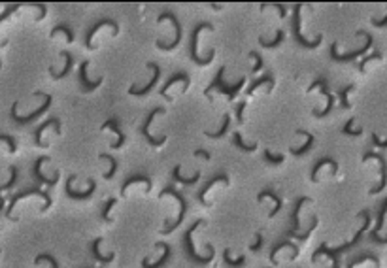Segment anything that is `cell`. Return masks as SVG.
Returning <instances> with one entry per match:
<instances>
[{
  "label": "cell",
  "mask_w": 387,
  "mask_h": 268,
  "mask_svg": "<svg viewBox=\"0 0 387 268\" xmlns=\"http://www.w3.org/2000/svg\"><path fill=\"white\" fill-rule=\"evenodd\" d=\"M223 74H225V68H219V72H217V78L214 80V83L210 85V89H206V94L210 93L211 89H219V91H223V93L227 94L229 99H235V94L238 93V91L242 89V85L246 83V78H240V82L235 83L233 87H229V85H225V83H223Z\"/></svg>",
  "instance_id": "cell-1"
},
{
  "label": "cell",
  "mask_w": 387,
  "mask_h": 268,
  "mask_svg": "<svg viewBox=\"0 0 387 268\" xmlns=\"http://www.w3.org/2000/svg\"><path fill=\"white\" fill-rule=\"evenodd\" d=\"M359 36H364L366 38V44H364L361 49H357V51H352V53H344V55H338L336 53V42L331 46V57L335 59V61H353V59H357L359 55H363V53L369 51V47L372 46V36L369 34V32H363V30H359L357 32Z\"/></svg>",
  "instance_id": "cell-2"
},
{
  "label": "cell",
  "mask_w": 387,
  "mask_h": 268,
  "mask_svg": "<svg viewBox=\"0 0 387 268\" xmlns=\"http://www.w3.org/2000/svg\"><path fill=\"white\" fill-rule=\"evenodd\" d=\"M204 29H210V30H211L214 27H211V25H208V23H200L199 27L195 29L193 36H191V59H193V61H195L197 64H200V66H202V64H208V63H211V61H214V51H211L210 55H208V59H200V57H199V53H197V44H199V32H200V30H204Z\"/></svg>",
  "instance_id": "cell-3"
},
{
  "label": "cell",
  "mask_w": 387,
  "mask_h": 268,
  "mask_svg": "<svg viewBox=\"0 0 387 268\" xmlns=\"http://www.w3.org/2000/svg\"><path fill=\"white\" fill-rule=\"evenodd\" d=\"M163 108H155L153 111H149V116L146 117V121H144V125H142V134L146 136V140L149 142V146H153V147H157V146H161V144H164L166 142V136H161V138H153L151 134H149V123L153 121V117L157 116V113H163Z\"/></svg>",
  "instance_id": "cell-4"
},
{
  "label": "cell",
  "mask_w": 387,
  "mask_h": 268,
  "mask_svg": "<svg viewBox=\"0 0 387 268\" xmlns=\"http://www.w3.org/2000/svg\"><path fill=\"white\" fill-rule=\"evenodd\" d=\"M147 68H151V70H153V80H151V82H149V83H147V85H146V87H144V89L130 87V89H129V93H130V94H136V97H144V94H147V93H149V91H151V89H153V85L157 83L159 76H161V68H159V66H157V64H155V63H149V64H147Z\"/></svg>",
  "instance_id": "cell-5"
},
{
  "label": "cell",
  "mask_w": 387,
  "mask_h": 268,
  "mask_svg": "<svg viewBox=\"0 0 387 268\" xmlns=\"http://www.w3.org/2000/svg\"><path fill=\"white\" fill-rule=\"evenodd\" d=\"M369 159H376V161L380 163V166H381V183L376 187L374 191H372V193H378V191H381V189L385 187V183H387V163H385V159H383V155H378V153H364L363 161H369Z\"/></svg>",
  "instance_id": "cell-6"
},
{
  "label": "cell",
  "mask_w": 387,
  "mask_h": 268,
  "mask_svg": "<svg viewBox=\"0 0 387 268\" xmlns=\"http://www.w3.org/2000/svg\"><path fill=\"white\" fill-rule=\"evenodd\" d=\"M87 66L89 63L85 61V63H82V70H80V78H82V83H83V87L87 89V91H93V89H96L102 83V78H99L96 82H89L87 80Z\"/></svg>",
  "instance_id": "cell-7"
},
{
  "label": "cell",
  "mask_w": 387,
  "mask_h": 268,
  "mask_svg": "<svg viewBox=\"0 0 387 268\" xmlns=\"http://www.w3.org/2000/svg\"><path fill=\"white\" fill-rule=\"evenodd\" d=\"M176 82H183L185 85H187V83H189V78L185 76V74H176V76H172L170 80H168V82H166V83L163 85V89H161V94H166V93H168V89H170Z\"/></svg>",
  "instance_id": "cell-8"
},
{
  "label": "cell",
  "mask_w": 387,
  "mask_h": 268,
  "mask_svg": "<svg viewBox=\"0 0 387 268\" xmlns=\"http://www.w3.org/2000/svg\"><path fill=\"white\" fill-rule=\"evenodd\" d=\"M306 136H308V142H306L304 146L300 147V149H295V147L291 149V153H293L295 157H299V155H304V153L308 151L312 146H314V142H316V136H314V134H306Z\"/></svg>",
  "instance_id": "cell-9"
},
{
  "label": "cell",
  "mask_w": 387,
  "mask_h": 268,
  "mask_svg": "<svg viewBox=\"0 0 387 268\" xmlns=\"http://www.w3.org/2000/svg\"><path fill=\"white\" fill-rule=\"evenodd\" d=\"M229 123H230V117H229V116H225L221 128H219L217 132H210V130H206V136H210V138H219V136H223V134L227 132V128H229Z\"/></svg>",
  "instance_id": "cell-10"
},
{
  "label": "cell",
  "mask_w": 387,
  "mask_h": 268,
  "mask_svg": "<svg viewBox=\"0 0 387 268\" xmlns=\"http://www.w3.org/2000/svg\"><path fill=\"white\" fill-rule=\"evenodd\" d=\"M283 36H285V32H283V30H278V34H276V40L266 42L264 38H261L259 42H261V46H264V47H276V46H280V44H282Z\"/></svg>",
  "instance_id": "cell-11"
},
{
  "label": "cell",
  "mask_w": 387,
  "mask_h": 268,
  "mask_svg": "<svg viewBox=\"0 0 387 268\" xmlns=\"http://www.w3.org/2000/svg\"><path fill=\"white\" fill-rule=\"evenodd\" d=\"M172 176H174V180H178V181H183V183H193V181H197L199 180V172L193 176V178H183V176H180V166H174V172H172Z\"/></svg>",
  "instance_id": "cell-12"
},
{
  "label": "cell",
  "mask_w": 387,
  "mask_h": 268,
  "mask_svg": "<svg viewBox=\"0 0 387 268\" xmlns=\"http://www.w3.org/2000/svg\"><path fill=\"white\" fill-rule=\"evenodd\" d=\"M235 144H236V147H240V149H244V151H255V149H257V146H255V144H251V146H246V144H244V140H242L240 132H235Z\"/></svg>",
  "instance_id": "cell-13"
},
{
  "label": "cell",
  "mask_w": 387,
  "mask_h": 268,
  "mask_svg": "<svg viewBox=\"0 0 387 268\" xmlns=\"http://www.w3.org/2000/svg\"><path fill=\"white\" fill-rule=\"evenodd\" d=\"M353 119H350V121L344 125V128H342V132L344 134H347V136H361L363 134V130L361 128H357V130H353Z\"/></svg>",
  "instance_id": "cell-14"
},
{
  "label": "cell",
  "mask_w": 387,
  "mask_h": 268,
  "mask_svg": "<svg viewBox=\"0 0 387 268\" xmlns=\"http://www.w3.org/2000/svg\"><path fill=\"white\" fill-rule=\"evenodd\" d=\"M353 89H355V85H347L346 89H342V91H340V99H342V106H344V108H350V102H347V94L352 93Z\"/></svg>",
  "instance_id": "cell-15"
},
{
  "label": "cell",
  "mask_w": 387,
  "mask_h": 268,
  "mask_svg": "<svg viewBox=\"0 0 387 268\" xmlns=\"http://www.w3.org/2000/svg\"><path fill=\"white\" fill-rule=\"evenodd\" d=\"M264 159H266L268 163H272V164H280V163H283V161H285V157H283V155H272L270 151H264Z\"/></svg>",
  "instance_id": "cell-16"
},
{
  "label": "cell",
  "mask_w": 387,
  "mask_h": 268,
  "mask_svg": "<svg viewBox=\"0 0 387 268\" xmlns=\"http://www.w3.org/2000/svg\"><path fill=\"white\" fill-rule=\"evenodd\" d=\"M100 159H106V161H110V163H112V168H110V172L106 174V178L110 180V178H112V176H113V172L118 170V161H115V159H113V157H110V155H100Z\"/></svg>",
  "instance_id": "cell-17"
},
{
  "label": "cell",
  "mask_w": 387,
  "mask_h": 268,
  "mask_svg": "<svg viewBox=\"0 0 387 268\" xmlns=\"http://www.w3.org/2000/svg\"><path fill=\"white\" fill-rule=\"evenodd\" d=\"M249 55H251V59L255 61V64H253L251 70L253 72H259V70H261V66H263V59H261V55H259V53H255V51H251Z\"/></svg>",
  "instance_id": "cell-18"
},
{
  "label": "cell",
  "mask_w": 387,
  "mask_h": 268,
  "mask_svg": "<svg viewBox=\"0 0 387 268\" xmlns=\"http://www.w3.org/2000/svg\"><path fill=\"white\" fill-rule=\"evenodd\" d=\"M374 59H381V53H380V51H376L374 55H370V57H366V59H364L363 63L359 64V70H361V72H364V66H366V64H369L370 61H374Z\"/></svg>",
  "instance_id": "cell-19"
},
{
  "label": "cell",
  "mask_w": 387,
  "mask_h": 268,
  "mask_svg": "<svg viewBox=\"0 0 387 268\" xmlns=\"http://www.w3.org/2000/svg\"><path fill=\"white\" fill-rule=\"evenodd\" d=\"M261 83H272V78H270V76H264V78H261V80H257V82H253V87H249V91H247V93L251 94L253 91H255V89H257L259 85H261Z\"/></svg>",
  "instance_id": "cell-20"
},
{
  "label": "cell",
  "mask_w": 387,
  "mask_h": 268,
  "mask_svg": "<svg viewBox=\"0 0 387 268\" xmlns=\"http://www.w3.org/2000/svg\"><path fill=\"white\" fill-rule=\"evenodd\" d=\"M372 144H374L376 147H381V149H385V147H387V140L381 142L380 138H378V134H376V132H372Z\"/></svg>",
  "instance_id": "cell-21"
},
{
  "label": "cell",
  "mask_w": 387,
  "mask_h": 268,
  "mask_svg": "<svg viewBox=\"0 0 387 268\" xmlns=\"http://www.w3.org/2000/svg\"><path fill=\"white\" fill-rule=\"evenodd\" d=\"M195 157H202V159H208V161H210L211 153L210 151H204V149H197V151H195Z\"/></svg>",
  "instance_id": "cell-22"
},
{
  "label": "cell",
  "mask_w": 387,
  "mask_h": 268,
  "mask_svg": "<svg viewBox=\"0 0 387 268\" xmlns=\"http://www.w3.org/2000/svg\"><path fill=\"white\" fill-rule=\"evenodd\" d=\"M372 25L374 27H387V15L383 19H372Z\"/></svg>",
  "instance_id": "cell-23"
},
{
  "label": "cell",
  "mask_w": 387,
  "mask_h": 268,
  "mask_svg": "<svg viewBox=\"0 0 387 268\" xmlns=\"http://www.w3.org/2000/svg\"><path fill=\"white\" fill-rule=\"evenodd\" d=\"M244 106H246V104H240V108H238V110H236V113H238V121H244V117H242V111H244Z\"/></svg>",
  "instance_id": "cell-24"
}]
</instances>
